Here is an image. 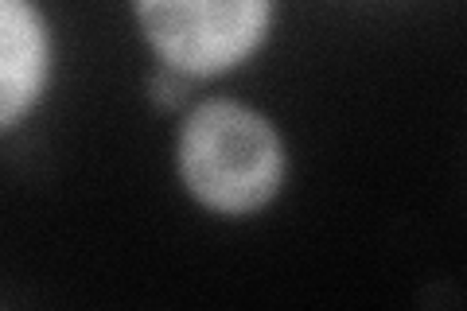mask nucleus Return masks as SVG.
I'll return each mask as SVG.
<instances>
[{
	"label": "nucleus",
	"instance_id": "f257e3e1",
	"mask_svg": "<svg viewBox=\"0 0 467 311\" xmlns=\"http://www.w3.org/2000/svg\"><path fill=\"white\" fill-rule=\"evenodd\" d=\"M180 187L214 218H254L288 183V140L269 113L238 98H202L175 129Z\"/></svg>",
	"mask_w": 467,
	"mask_h": 311
},
{
	"label": "nucleus",
	"instance_id": "f03ea898",
	"mask_svg": "<svg viewBox=\"0 0 467 311\" xmlns=\"http://www.w3.org/2000/svg\"><path fill=\"white\" fill-rule=\"evenodd\" d=\"M129 12L156 63L192 82L245 67L276 24V0H129Z\"/></svg>",
	"mask_w": 467,
	"mask_h": 311
},
{
	"label": "nucleus",
	"instance_id": "7ed1b4c3",
	"mask_svg": "<svg viewBox=\"0 0 467 311\" xmlns=\"http://www.w3.org/2000/svg\"><path fill=\"white\" fill-rule=\"evenodd\" d=\"M55 82V32L39 0H0V137L32 117Z\"/></svg>",
	"mask_w": 467,
	"mask_h": 311
},
{
	"label": "nucleus",
	"instance_id": "20e7f679",
	"mask_svg": "<svg viewBox=\"0 0 467 311\" xmlns=\"http://www.w3.org/2000/svg\"><path fill=\"white\" fill-rule=\"evenodd\" d=\"M192 78H183L180 70H171V67H160L152 70V78H149V94L160 109H187V98H192Z\"/></svg>",
	"mask_w": 467,
	"mask_h": 311
}]
</instances>
